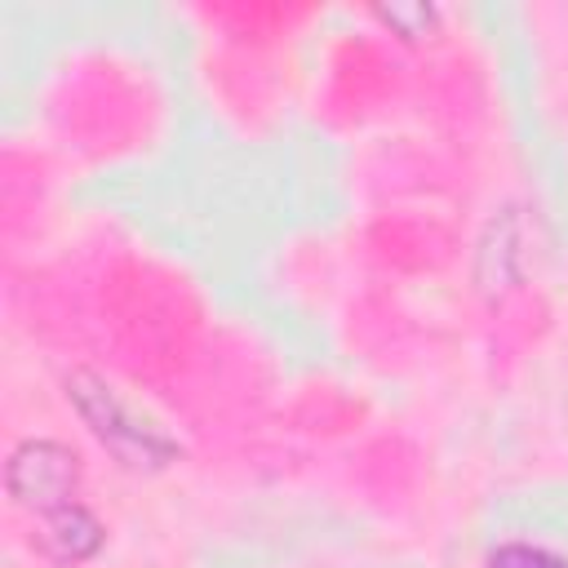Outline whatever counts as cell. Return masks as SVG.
Instances as JSON below:
<instances>
[{"mask_svg":"<svg viewBox=\"0 0 568 568\" xmlns=\"http://www.w3.org/2000/svg\"><path fill=\"white\" fill-rule=\"evenodd\" d=\"M67 399L115 462H124L133 470H160L178 457V444L151 417L133 413L98 373H89V368L67 373Z\"/></svg>","mask_w":568,"mask_h":568,"instance_id":"1","label":"cell"},{"mask_svg":"<svg viewBox=\"0 0 568 568\" xmlns=\"http://www.w3.org/2000/svg\"><path fill=\"white\" fill-rule=\"evenodd\" d=\"M4 488L18 506L49 515L58 506H71L80 488V457L58 439H27L9 453Z\"/></svg>","mask_w":568,"mask_h":568,"instance_id":"2","label":"cell"},{"mask_svg":"<svg viewBox=\"0 0 568 568\" xmlns=\"http://www.w3.org/2000/svg\"><path fill=\"white\" fill-rule=\"evenodd\" d=\"M102 546V524L80 506H58L44 515V524L36 528V550L53 564H84L89 555H98Z\"/></svg>","mask_w":568,"mask_h":568,"instance_id":"3","label":"cell"},{"mask_svg":"<svg viewBox=\"0 0 568 568\" xmlns=\"http://www.w3.org/2000/svg\"><path fill=\"white\" fill-rule=\"evenodd\" d=\"M510 257H515V217H501V222H493V231L479 248V280L488 293L515 284V271L506 266Z\"/></svg>","mask_w":568,"mask_h":568,"instance_id":"4","label":"cell"},{"mask_svg":"<svg viewBox=\"0 0 568 568\" xmlns=\"http://www.w3.org/2000/svg\"><path fill=\"white\" fill-rule=\"evenodd\" d=\"M390 31H399L404 40H417V36H426L430 27H435V9L430 4H377L373 9Z\"/></svg>","mask_w":568,"mask_h":568,"instance_id":"5","label":"cell"},{"mask_svg":"<svg viewBox=\"0 0 568 568\" xmlns=\"http://www.w3.org/2000/svg\"><path fill=\"white\" fill-rule=\"evenodd\" d=\"M488 568H568V564H564L555 550H546V546H524V541H510V546L493 550Z\"/></svg>","mask_w":568,"mask_h":568,"instance_id":"6","label":"cell"}]
</instances>
